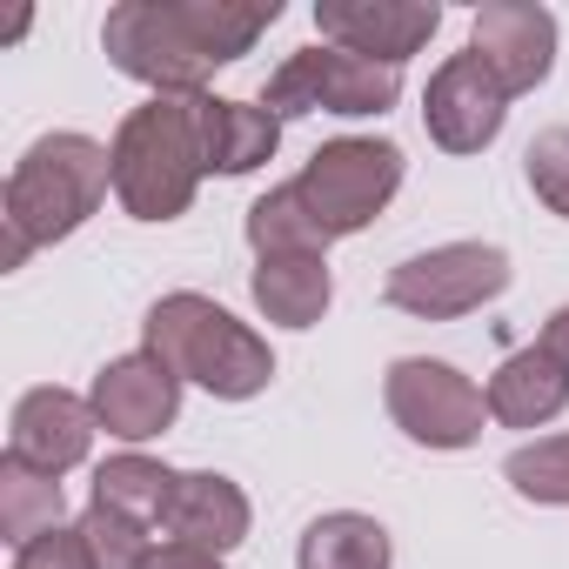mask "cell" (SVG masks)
<instances>
[{
    "label": "cell",
    "mask_w": 569,
    "mask_h": 569,
    "mask_svg": "<svg viewBox=\"0 0 569 569\" xmlns=\"http://www.w3.org/2000/svg\"><path fill=\"white\" fill-rule=\"evenodd\" d=\"M402 101V68H382V61H362L349 48H302L289 54L268 81H261V108L274 121H296V114H342V121H362V114H389Z\"/></svg>",
    "instance_id": "8992f818"
},
{
    "label": "cell",
    "mask_w": 569,
    "mask_h": 569,
    "mask_svg": "<svg viewBox=\"0 0 569 569\" xmlns=\"http://www.w3.org/2000/svg\"><path fill=\"white\" fill-rule=\"evenodd\" d=\"M509 274L516 268L496 241H442V248H422L389 268L382 302L416 322H456V316H476L482 302H496L509 289Z\"/></svg>",
    "instance_id": "52a82bcc"
},
{
    "label": "cell",
    "mask_w": 569,
    "mask_h": 569,
    "mask_svg": "<svg viewBox=\"0 0 569 569\" xmlns=\"http://www.w3.org/2000/svg\"><path fill=\"white\" fill-rule=\"evenodd\" d=\"M274 21L281 0H121L101 21V48L154 94H208V74L234 68Z\"/></svg>",
    "instance_id": "6da1fadb"
},
{
    "label": "cell",
    "mask_w": 569,
    "mask_h": 569,
    "mask_svg": "<svg viewBox=\"0 0 569 569\" xmlns=\"http://www.w3.org/2000/svg\"><path fill=\"white\" fill-rule=\"evenodd\" d=\"M141 349H148L154 362H168L181 382L208 389L214 402H254V396L274 382L268 342H261L248 322H234L221 302L194 296V289H174V296H161V302L148 309Z\"/></svg>",
    "instance_id": "277c9868"
},
{
    "label": "cell",
    "mask_w": 569,
    "mask_h": 569,
    "mask_svg": "<svg viewBox=\"0 0 569 569\" xmlns=\"http://www.w3.org/2000/svg\"><path fill=\"white\" fill-rule=\"evenodd\" d=\"M248 296L274 329H316L336 302L329 254H261L248 274Z\"/></svg>",
    "instance_id": "9a60e30c"
},
{
    "label": "cell",
    "mask_w": 569,
    "mask_h": 569,
    "mask_svg": "<svg viewBox=\"0 0 569 569\" xmlns=\"http://www.w3.org/2000/svg\"><path fill=\"white\" fill-rule=\"evenodd\" d=\"M141 569H228V562L208 556V549H188V542H154Z\"/></svg>",
    "instance_id": "484cf974"
},
{
    "label": "cell",
    "mask_w": 569,
    "mask_h": 569,
    "mask_svg": "<svg viewBox=\"0 0 569 569\" xmlns=\"http://www.w3.org/2000/svg\"><path fill=\"white\" fill-rule=\"evenodd\" d=\"M94 436H101L94 402H88V396H74V389L41 382V389H28V396L14 402L8 456H21V462H28V469H41V476H68V469H81V462H88Z\"/></svg>",
    "instance_id": "4fadbf2b"
},
{
    "label": "cell",
    "mask_w": 569,
    "mask_h": 569,
    "mask_svg": "<svg viewBox=\"0 0 569 569\" xmlns=\"http://www.w3.org/2000/svg\"><path fill=\"white\" fill-rule=\"evenodd\" d=\"M274 148H281V121L261 101L201 94V154H208V174H254L261 161H274Z\"/></svg>",
    "instance_id": "e0dca14e"
},
{
    "label": "cell",
    "mask_w": 569,
    "mask_h": 569,
    "mask_svg": "<svg viewBox=\"0 0 569 569\" xmlns=\"http://www.w3.org/2000/svg\"><path fill=\"white\" fill-rule=\"evenodd\" d=\"M482 402H489V422H502V429H549L569 409V369L549 362L542 349H516L489 376Z\"/></svg>",
    "instance_id": "2e32d148"
},
{
    "label": "cell",
    "mask_w": 569,
    "mask_h": 569,
    "mask_svg": "<svg viewBox=\"0 0 569 569\" xmlns=\"http://www.w3.org/2000/svg\"><path fill=\"white\" fill-rule=\"evenodd\" d=\"M114 201L134 221H181L194 208V188L208 181L201 154V94H148L121 114L114 141Z\"/></svg>",
    "instance_id": "3957f363"
},
{
    "label": "cell",
    "mask_w": 569,
    "mask_h": 569,
    "mask_svg": "<svg viewBox=\"0 0 569 569\" xmlns=\"http://www.w3.org/2000/svg\"><path fill=\"white\" fill-rule=\"evenodd\" d=\"M248 522H254V509H248L241 482H228L221 469H188L174 482V502H168V522L161 529H168V542L228 556V549L248 542Z\"/></svg>",
    "instance_id": "5bb4252c"
},
{
    "label": "cell",
    "mask_w": 569,
    "mask_h": 569,
    "mask_svg": "<svg viewBox=\"0 0 569 569\" xmlns=\"http://www.w3.org/2000/svg\"><path fill=\"white\" fill-rule=\"evenodd\" d=\"M174 482H181V469H168V462H154L141 449H121V456H108L94 469V509L128 516L141 529H161L168 502H174Z\"/></svg>",
    "instance_id": "ac0fdd59"
},
{
    "label": "cell",
    "mask_w": 569,
    "mask_h": 569,
    "mask_svg": "<svg viewBox=\"0 0 569 569\" xmlns=\"http://www.w3.org/2000/svg\"><path fill=\"white\" fill-rule=\"evenodd\" d=\"M502 482H509L522 502L569 509V436H536V442L509 449V462H502Z\"/></svg>",
    "instance_id": "7402d4cb"
},
{
    "label": "cell",
    "mask_w": 569,
    "mask_h": 569,
    "mask_svg": "<svg viewBox=\"0 0 569 569\" xmlns=\"http://www.w3.org/2000/svg\"><path fill=\"white\" fill-rule=\"evenodd\" d=\"M14 569H101V562H94L81 522H61V529L34 536L28 549H14Z\"/></svg>",
    "instance_id": "d4e9b609"
},
{
    "label": "cell",
    "mask_w": 569,
    "mask_h": 569,
    "mask_svg": "<svg viewBox=\"0 0 569 569\" xmlns=\"http://www.w3.org/2000/svg\"><path fill=\"white\" fill-rule=\"evenodd\" d=\"M241 228H248L254 261H261V254H329V234H322V221L302 208L296 188H268V194L248 208Z\"/></svg>",
    "instance_id": "44dd1931"
},
{
    "label": "cell",
    "mask_w": 569,
    "mask_h": 569,
    "mask_svg": "<svg viewBox=\"0 0 569 569\" xmlns=\"http://www.w3.org/2000/svg\"><path fill=\"white\" fill-rule=\"evenodd\" d=\"M81 536H88V549H94V562H101V569H141V562H148V549H154L141 522L108 516V509H94V502H88V516H81Z\"/></svg>",
    "instance_id": "cb8c5ba5"
},
{
    "label": "cell",
    "mask_w": 569,
    "mask_h": 569,
    "mask_svg": "<svg viewBox=\"0 0 569 569\" xmlns=\"http://www.w3.org/2000/svg\"><path fill=\"white\" fill-rule=\"evenodd\" d=\"M422 121H429V141L442 154H482L502 121H509V88L482 68V54H449L429 88H422Z\"/></svg>",
    "instance_id": "9c48e42d"
},
{
    "label": "cell",
    "mask_w": 569,
    "mask_h": 569,
    "mask_svg": "<svg viewBox=\"0 0 569 569\" xmlns=\"http://www.w3.org/2000/svg\"><path fill=\"white\" fill-rule=\"evenodd\" d=\"M108 188H114V154L94 141V134H41L21 161H14V174H8V188H0V268H28V254L34 248H54V241H68L101 201H108Z\"/></svg>",
    "instance_id": "7a4b0ae2"
},
{
    "label": "cell",
    "mask_w": 569,
    "mask_h": 569,
    "mask_svg": "<svg viewBox=\"0 0 569 569\" xmlns=\"http://www.w3.org/2000/svg\"><path fill=\"white\" fill-rule=\"evenodd\" d=\"M536 349H542L549 362H562V369H569V302H562V309H556V316L542 322V336H536Z\"/></svg>",
    "instance_id": "4316f807"
},
{
    "label": "cell",
    "mask_w": 569,
    "mask_h": 569,
    "mask_svg": "<svg viewBox=\"0 0 569 569\" xmlns=\"http://www.w3.org/2000/svg\"><path fill=\"white\" fill-rule=\"evenodd\" d=\"M522 174H529L536 201L569 221V128H542L529 141V154H522Z\"/></svg>",
    "instance_id": "603a6c76"
},
{
    "label": "cell",
    "mask_w": 569,
    "mask_h": 569,
    "mask_svg": "<svg viewBox=\"0 0 569 569\" xmlns=\"http://www.w3.org/2000/svg\"><path fill=\"white\" fill-rule=\"evenodd\" d=\"M389 562H396V542L362 509H329L296 542V569H389Z\"/></svg>",
    "instance_id": "d6986e66"
},
{
    "label": "cell",
    "mask_w": 569,
    "mask_h": 569,
    "mask_svg": "<svg viewBox=\"0 0 569 569\" xmlns=\"http://www.w3.org/2000/svg\"><path fill=\"white\" fill-rule=\"evenodd\" d=\"M469 54H482V68L516 94H536L556 68V14L536 0H482L469 21Z\"/></svg>",
    "instance_id": "8fae6325"
},
{
    "label": "cell",
    "mask_w": 569,
    "mask_h": 569,
    "mask_svg": "<svg viewBox=\"0 0 569 569\" xmlns=\"http://www.w3.org/2000/svg\"><path fill=\"white\" fill-rule=\"evenodd\" d=\"M382 402H389V422L422 449H469V442H482V422H489L482 389L456 362H436V356L389 362Z\"/></svg>",
    "instance_id": "ba28073f"
},
{
    "label": "cell",
    "mask_w": 569,
    "mask_h": 569,
    "mask_svg": "<svg viewBox=\"0 0 569 569\" xmlns=\"http://www.w3.org/2000/svg\"><path fill=\"white\" fill-rule=\"evenodd\" d=\"M402 174H409V161H402L396 141H382V134H342V141H322L289 188L322 221V234L342 241V234H362L396 201Z\"/></svg>",
    "instance_id": "5b68a950"
},
{
    "label": "cell",
    "mask_w": 569,
    "mask_h": 569,
    "mask_svg": "<svg viewBox=\"0 0 569 569\" xmlns=\"http://www.w3.org/2000/svg\"><path fill=\"white\" fill-rule=\"evenodd\" d=\"M88 402H94V422H101L114 442H154V436H168L174 416H181V376H174L168 362H154L148 349H134V356H114V362L94 376Z\"/></svg>",
    "instance_id": "7c38bea8"
},
{
    "label": "cell",
    "mask_w": 569,
    "mask_h": 569,
    "mask_svg": "<svg viewBox=\"0 0 569 569\" xmlns=\"http://www.w3.org/2000/svg\"><path fill=\"white\" fill-rule=\"evenodd\" d=\"M61 509H68L61 476H41V469H28L21 456H0V542H8V549H28L34 536L61 529Z\"/></svg>",
    "instance_id": "ffe728a7"
},
{
    "label": "cell",
    "mask_w": 569,
    "mask_h": 569,
    "mask_svg": "<svg viewBox=\"0 0 569 569\" xmlns=\"http://www.w3.org/2000/svg\"><path fill=\"white\" fill-rule=\"evenodd\" d=\"M436 28H442L436 0H316V34L382 68H402L409 54H422Z\"/></svg>",
    "instance_id": "30bf717a"
}]
</instances>
